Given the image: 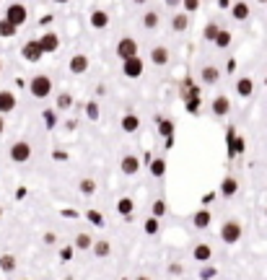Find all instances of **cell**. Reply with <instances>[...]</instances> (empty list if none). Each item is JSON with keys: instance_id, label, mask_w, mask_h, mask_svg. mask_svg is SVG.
Wrapping results in <instances>:
<instances>
[{"instance_id": "6da1fadb", "label": "cell", "mask_w": 267, "mask_h": 280, "mask_svg": "<svg viewBox=\"0 0 267 280\" xmlns=\"http://www.w3.org/2000/svg\"><path fill=\"white\" fill-rule=\"evenodd\" d=\"M218 236H220V241H223V244H239L241 236H244V226L239 221H226L223 226H220Z\"/></svg>"}, {"instance_id": "7a4b0ae2", "label": "cell", "mask_w": 267, "mask_h": 280, "mask_svg": "<svg viewBox=\"0 0 267 280\" xmlns=\"http://www.w3.org/2000/svg\"><path fill=\"white\" fill-rule=\"evenodd\" d=\"M29 91H32V96H37V99H47L52 93L50 75H34L32 81H29Z\"/></svg>"}, {"instance_id": "3957f363", "label": "cell", "mask_w": 267, "mask_h": 280, "mask_svg": "<svg viewBox=\"0 0 267 280\" xmlns=\"http://www.w3.org/2000/svg\"><path fill=\"white\" fill-rule=\"evenodd\" d=\"M8 156H11L13 164H26L29 159H32V146H29L26 140H16V143L11 146Z\"/></svg>"}, {"instance_id": "277c9868", "label": "cell", "mask_w": 267, "mask_h": 280, "mask_svg": "<svg viewBox=\"0 0 267 280\" xmlns=\"http://www.w3.org/2000/svg\"><path fill=\"white\" fill-rule=\"evenodd\" d=\"M117 57L120 60H127V57H132V55H140V47H138V42L132 39V37H122L120 42H117Z\"/></svg>"}, {"instance_id": "5b68a950", "label": "cell", "mask_w": 267, "mask_h": 280, "mask_svg": "<svg viewBox=\"0 0 267 280\" xmlns=\"http://www.w3.org/2000/svg\"><path fill=\"white\" fill-rule=\"evenodd\" d=\"M143 70H145V62L140 60V55H132V57L122 60V73H125L127 78H140Z\"/></svg>"}, {"instance_id": "8992f818", "label": "cell", "mask_w": 267, "mask_h": 280, "mask_svg": "<svg viewBox=\"0 0 267 280\" xmlns=\"http://www.w3.org/2000/svg\"><path fill=\"white\" fill-rule=\"evenodd\" d=\"M6 19L21 29V26L26 24V19H29V11H26V6H24V3H11V6H8V11H6Z\"/></svg>"}, {"instance_id": "52a82bcc", "label": "cell", "mask_w": 267, "mask_h": 280, "mask_svg": "<svg viewBox=\"0 0 267 280\" xmlns=\"http://www.w3.org/2000/svg\"><path fill=\"white\" fill-rule=\"evenodd\" d=\"M210 109H213V114L218 119H223V117L231 114V99L226 96V93H218V96L213 99V104H210Z\"/></svg>"}, {"instance_id": "ba28073f", "label": "cell", "mask_w": 267, "mask_h": 280, "mask_svg": "<svg viewBox=\"0 0 267 280\" xmlns=\"http://www.w3.org/2000/svg\"><path fill=\"white\" fill-rule=\"evenodd\" d=\"M21 55H24V60H26V62H39V60L44 57V50H42L39 39L26 42V44H24V50H21Z\"/></svg>"}, {"instance_id": "9c48e42d", "label": "cell", "mask_w": 267, "mask_h": 280, "mask_svg": "<svg viewBox=\"0 0 267 280\" xmlns=\"http://www.w3.org/2000/svg\"><path fill=\"white\" fill-rule=\"evenodd\" d=\"M39 44H42L44 55H50V52H57V50H60V37H57L55 31H44V34L39 37Z\"/></svg>"}, {"instance_id": "30bf717a", "label": "cell", "mask_w": 267, "mask_h": 280, "mask_svg": "<svg viewBox=\"0 0 267 280\" xmlns=\"http://www.w3.org/2000/svg\"><path fill=\"white\" fill-rule=\"evenodd\" d=\"M169 60H171V52H169V47H164V44H161V47H153V50H151V62H153V65H169Z\"/></svg>"}, {"instance_id": "8fae6325", "label": "cell", "mask_w": 267, "mask_h": 280, "mask_svg": "<svg viewBox=\"0 0 267 280\" xmlns=\"http://www.w3.org/2000/svg\"><path fill=\"white\" fill-rule=\"evenodd\" d=\"M249 16H251V8H249V3H244V0H236L231 6V19L233 21H246Z\"/></svg>"}, {"instance_id": "7c38bea8", "label": "cell", "mask_w": 267, "mask_h": 280, "mask_svg": "<svg viewBox=\"0 0 267 280\" xmlns=\"http://www.w3.org/2000/svg\"><path fill=\"white\" fill-rule=\"evenodd\" d=\"M16 109V93L13 91H0V114H11Z\"/></svg>"}, {"instance_id": "4fadbf2b", "label": "cell", "mask_w": 267, "mask_h": 280, "mask_svg": "<svg viewBox=\"0 0 267 280\" xmlns=\"http://www.w3.org/2000/svg\"><path fill=\"white\" fill-rule=\"evenodd\" d=\"M120 169H122V174H127V177L138 174V171H140V159H138V156H125V159L120 161Z\"/></svg>"}, {"instance_id": "5bb4252c", "label": "cell", "mask_w": 267, "mask_h": 280, "mask_svg": "<svg viewBox=\"0 0 267 280\" xmlns=\"http://www.w3.org/2000/svg\"><path fill=\"white\" fill-rule=\"evenodd\" d=\"M200 81H202V83H207V86H215V83L220 81V70H218V68H213V65L200 68Z\"/></svg>"}, {"instance_id": "9a60e30c", "label": "cell", "mask_w": 267, "mask_h": 280, "mask_svg": "<svg viewBox=\"0 0 267 280\" xmlns=\"http://www.w3.org/2000/svg\"><path fill=\"white\" fill-rule=\"evenodd\" d=\"M210 223H213V213L210 210H197L195 215H192V226L200 228V231H205Z\"/></svg>"}, {"instance_id": "2e32d148", "label": "cell", "mask_w": 267, "mask_h": 280, "mask_svg": "<svg viewBox=\"0 0 267 280\" xmlns=\"http://www.w3.org/2000/svg\"><path fill=\"white\" fill-rule=\"evenodd\" d=\"M88 70V57L86 55H73L70 57V73L73 75H83Z\"/></svg>"}, {"instance_id": "e0dca14e", "label": "cell", "mask_w": 267, "mask_h": 280, "mask_svg": "<svg viewBox=\"0 0 267 280\" xmlns=\"http://www.w3.org/2000/svg\"><path fill=\"white\" fill-rule=\"evenodd\" d=\"M236 93H239L241 99H249L251 93H254V81H251V78H239V81H236Z\"/></svg>"}, {"instance_id": "ac0fdd59", "label": "cell", "mask_w": 267, "mask_h": 280, "mask_svg": "<svg viewBox=\"0 0 267 280\" xmlns=\"http://www.w3.org/2000/svg\"><path fill=\"white\" fill-rule=\"evenodd\" d=\"M187 26H189V13H187V11H184V13H174V16H171V29L176 31V34L187 31Z\"/></svg>"}, {"instance_id": "d6986e66", "label": "cell", "mask_w": 267, "mask_h": 280, "mask_svg": "<svg viewBox=\"0 0 267 280\" xmlns=\"http://www.w3.org/2000/svg\"><path fill=\"white\" fill-rule=\"evenodd\" d=\"M120 127H122L125 132H138V130H140V117H138V114H125V117L120 119Z\"/></svg>"}, {"instance_id": "ffe728a7", "label": "cell", "mask_w": 267, "mask_h": 280, "mask_svg": "<svg viewBox=\"0 0 267 280\" xmlns=\"http://www.w3.org/2000/svg\"><path fill=\"white\" fill-rule=\"evenodd\" d=\"M192 257H195L197 262H210V257H213L210 244H197L195 249H192Z\"/></svg>"}, {"instance_id": "44dd1931", "label": "cell", "mask_w": 267, "mask_h": 280, "mask_svg": "<svg viewBox=\"0 0 267 280\" xmlns=\"http://www.w3.org/2000/svg\"><path fill=\"white\" fill-rule=\"evenodd\" d=\"M91 26H94V29H107V26H109V13L96 8V11L91 13Z\"/></svg>"}, {"instance_id": "7402d4cb", "label": "cell", "mask_w": 267, "mask_h": 280, "mask_svg": "<svg viewBox=\"0 0 267 280\" xmlns=\"http://www.w3.org/2000/svg\"><path fill=\"white\" fill-rule=\"evenodd\" d=\"M236 190H239V182H236L233 177H226L223 182H220V195L223 197H233Z\"/></svg>"}, {"instance_id": "603a6c76", "label": "cell", "mask_w": 267, "mask_h": 280, "mask_svg": "<svg viewBox=\"0 0 267 280\" xmlns=\"http://www.w3.org/2000/svg\"><path fill=\"white\" fill-rule=\"evenodd\" d=\"M231 42H233V34H231V31L228 29H220L218 31V37H215V47H218V50H226V47H231Z\"/></svg>"}, {"instance_id": "cb8c5ba5", "label": "cell", "mask_w": 267, "mask_h": 280, "mask_svg": "<svg viewBox=\"0 0 267 280\" xmlns=\"http://www.w3.org/2000/svg\"><path fill=\"white\" fill-rule=\"evenodd\" d=\"M132 210H135V202H132L130 197H120V202H117V213L125 215V218H130Z\"/></svg>"}, {"instance_id": "d4e9b609", "label": "cell", "mask_w": 267, "mask_h": 280, "mask_svg": "<svg viewBox=\"0 0 267 280\" xmlns=\"http://www.w3.org/2000/svg\"><path fill=\"white\" fill-rule=\"evenodd\" d=\"M16 31H19V26H16V24H11L8 19H0V37H3V39L16 37Z\"/></svg>"}, {"instance_id": "484cf974", "label": "cell", "mask_w": 267, "mask_h": 280, "mask_svg": "<svg viewBox=\"0 0 267 280\" xmlns=\"http://www.w3.org/2000/svg\"><path fill=\"white\" fill-rule=\"evenodd\" d=\"M91 252L96 254V257H109L112 254V244L109 241H94V246H91Z\"/></svg>"}, {"instance_id": "4316f807", "label": "cell", "mask_w": 267, "mask_h": 280, "mask_svg": "<svg viewBox=\"0 0 267 280\" xmlns=\"http://www.w3.org/2000/svg\"><path fill=\"white\" fill-rule=\"evenodd\" d=\"M91 246H94L91 233H78V236H76V249H78V252H86V249H91Z\"/></svg>"}, {"instance_id": "83f0119b", "label": "cell", "mask_w": 267, "mask_h": 280, "mask_svg": "<svg viewBox=\"0 0 267 280\" xmlns=\"http://www.w3.org/2000/svg\"><path fill=\"white\" fill-rule=\"evenodd\" d=\"M218 31H220V26H218L215 21H210V24H207V26L202 29V39H205V42H215Z\"/></svg>"}, {"instance_id": "f1b7e54d", "label": "cell", "mask_w": 267, "mask_h": 280, "mask_svg": "<svg viewBox=\"0 0 267 280\" xmlns=\"http://www.w3.org/2000/svg\"><path fill=\"white\" fill-rule=\"evenodd\" d=\"M151 174H153L156 179H164V174H166V161H164V159H156V161L151 164Z\"/></svg>"}, {"instance_id": "f546056e", "label": "cell", "mask_w": 267, "mask_h": 280, "mask_svg": "<svg viewBox=\"0 0 267 280\" xmlns=\"http://www.w3.org/2000/svg\"><path fill=\"white\" fill-rule=\"evenodd\" d=\"M0 270H3V272H13V270H16V257H13V254H3V257H0Z\"/></svg>"}, {"instance_id": "4dcf8cb0", "label": "cell", "mask_w": 267, "mask_h": 280, "mask_svg": "<svg viewBox=\"0 0 267 280\" xmlns=\"http://www.w3.org/2000/svg\"><path fill=\"white\" fill-rule=\"evenodd\" d=\"M158 24H161V19H158L156 11H148V13L143 16V26H145V29H156Z\"/></svg>"}, {"instance_id": "1f68e13d", "label": "cell", "mask_w": 267, "mask_h": 280, "mask_svg": "<svg viewBox=\"0 0 267 280\" xmlns=\"http://www.w3.org/2000/svg\"><path fill=\"white\" fill-rule=\"evenodd\" d=\"M158 132L164 135L166 140H171V132H174V124H171V119H158Z\"/></svg>"}, {"instance_id": "d6a6232c", "label": "cell", "mask_w": 267, "mask_h": 280, "mask_svg": "<svg viewBox=\"0 0 267 280\" xmlns=\"http://www.w3.org/2000/svg\"><path fill=\"white\" fill-rule=\"evenodd\" d=\"M158 228H161V223H158V218H156V215H151V218H148V221L143 223V231H145V233H151V236H153V233H158Z\"/></svg>"}, {"instance_id": "836d02e7", "label": "cell", "mask_w": 267, "mask_h": 280, "mask_svg": "<svg viewBox=\"0 0 267 280\" xmlns=\"http://www.w3.org/2000/svg\"><path fill=\"white\" fill-rule=\"evenodd\" d=\"M73 106V96L68 91H63L60 96H57V109H60V112H65V109H70Z\"/></svg>"}, {"instance_id": "e575fe53", "label": "cell", "mask_w": 267, "mask_h": 280, "mask_svg": "<svg viewBox=\"0 0 267 280\" xmlns=\"http://www.w3.org/2000/svg\"><path fill=\"white\" fill-rule=\"evenodd\" d=\"M78 190H81L83 195H94V192H96V182H94V179H81Z\"/></svg>"}, {"instance_id": "d590c367", "label": "cell", "mask_w": 267, "mask_h": 280, "mask_svg": "<svg viewBox=\"0 0 267 280\" xmlns=\"http://www.w3.org/2000/svg\"><path fill=\"white\" fill-rule=\"evenodd\" d=\"M166 210H169V208H166V200H156V202H153V215H156V218H164Z\"/></svg>"}, {"instance_id": "8d00e7d4", "label": "cell", "mask_w": 267, "mask_h": 280, "mask_svg": "<svg viewBox=\"0 0 267 280\" xmlns=\"http://www.w3.org/2000/svg\"><path fill=\"white\" fill-rule=\"evenodd\" d=\"M169 275H171V277H184V264L171 262V264H169Z\"/></svg>"}, {"instance_id": "74e56055", "label": "cell", "mask_w": 267, "mask_h": 280, "mask_svg": "<svg viewBox=\"0 0 267 280\" xmlns=\"http://www.w3.org/2000/svg\"><path fill=\"white\" fill-rule=\"evenodd\" d=\"M86 114H88V119H99V104L96 101H88V106H86Z\"/></svg>"}, {"instance_id": "f35d334b", "label": "cell", "mask_w": 267, "mask_h": 280, "mask_svg": "<svg viewBox=\"0 0 267 280\" xmlns=\"http://www.w3.org/2000/svg\"><path fill=\"white\" fill-rule=\"evenodd\" d=\"M182 8L187 13H195V11H200V0H182Z\"/></svg>"}, {"instance_id": "ab89813d", "label": "cell", "mask_w": 267, "mask_h": 280, "mask_svg": "<svg viewBox=\"0 0 267 280\" xmlns=\"http://www.w3.org/2000/svg\"><path fill=\"white\" fill-rule=\"evenodd\" d=\"M88 221L96 223V226H104V215H101V213H96V210H91V213H88Z\"/></svg>"}, {"instance_id": "60d3db41", "label": "cell", "mask_w": 267, "mask_h": 280, "mask_svg": "<svg viewBox=\"0 0 267 280\" xmlns=\"http://www.w3.org/2000/svg\"><path fill=\"white\" fill-rule=\"evenodd\" d=\"M200 277H215V270L213 267H205V270L200 267Z\"/></svg>"}, {"instance_id": "b9f144b4", "label": "cell", "mask_w": 267, "mask_h": 280, "mask_svg": "<svg viewBox=\"0 0 267 280\" xmlns=\"http://www.w3.org/2000/svg\"><path fill=\"white\" fill-rule=\"evenodd\" d=\"M44 119H47V127H52V124H55V114H52V112L44 114Z\"/></svg>"}, {"instance_id": "7bdbcfd3", "label": "cell", "mask_w": 267, "mask_h": 280, "mask_svg": "<svg viewBox=\"0 0 267 280\" xmlns=\"http://www.w3.org/2000/svg\"><path fill=\"white\" fill-rule=\"evenodd\" d=\"M44 241H47V244H55L57 236H55V233H44Z\"/></svg>"}, {"instance_id": "ee69618b", "label": "cell", "mask_w": 267, "mask_h": 280, "mask_svg": "<svg viewBox=\"0 0 267 280\" xmlns=\"http://www.w3.org/2000/svg\"><path fill=\"white\" fill-rule=\"evenodd\" d=\"M164 3H166L169 8H176V6H182V0H164Z\"/></svg>"}, {"instance_id": "f6af8a7d", "label": "cell", "mask_w": 267, "mask_h": 280, "mask_svg": "<svg viewBox=\"0 0 267 280\" xmlns=\"http://www.w3.org/2000/svg\"><path fill=\"white\" fill-rule=\"evenodd\" d=\"M218 8H231V0H218Z\"/></svg>"}, {"instance_id": "bcb514c9", "label": "cell", "mask_w": 267, "mask_h": 280, "mask_svg": "<svg viewBox=\"0 0 267 280\" xmlns=\"http://www.w3.org/2000/svg\"><path fill=\"white\" fill-rule=\"evenodd\" d=\"M3 130H6V119H3V114H0V135H3Z\"/></svg>"}, {"instance_id": "7dc6e473", "label": "cell", "mask_w": 267, "mask_h": 280, "mask_svg": "<svg viewBox=\"0 0 267 280\" xmlns=\"http://www.w3.org/2000/svg\"><path fill=\"white\" fill-rule=\"evenodd\" d=\"M55 3H70V0H55Z\"/></svg>"}, {"instance_id": "c3c4849f", "label": "cell", "mask_w": 267, "mask_h": 280, "mask_svg": "<svg viewBox=\"0 0 267 280\" xmlns=\"http://www.w3.org/2000/svg\"><path fill=\"white\" fill-rule=\"evenodd\" d=\"M132 3H138V6H140V3H145V0H132Z\"/></svg>"}, {"instance_id": "681fc988", "label": "cell", "mask_w": 267, "mask_h": 280, "mask_svg": "<svg viewBox=\"0 0 267 280\" xmlns=\"http://www.w3.org/2000/svg\"><path fill=\"white\" fill-rule=\"evenodd\" d=\"M257 3H262V6H264V3H267V0H257Z\"/></svg>"}, {"instance_id": "f907efd6", "label": "cell", "mask_w": 267, "mask_h": 280, "mask_svg": "<svg viewBox=\"0 0 267 280\" xmlns=\"http://www.w3.org/2000/svg\"><path fill=\"white\" fill-rule=\"evenodd\" d=\"M0 70H3V62H0Z\"/></svg>"}, {"instance_id": "816d5d0a", "label": "cell", "mask_w": 267, "mask_h": 280, "mask_svg": "<svg viewBox=\"0 0 267 280\" xmlns=\"http://www.w3.org/2000/svg\"><path fill=\"white\" fill-rule=\"evenodd\" d=\"M264 215H267V210H264Z\"/></svg>"}, {"instance_id": "f5cc1de1", "label": "cell", "mask_w": 267, "mask_h": 280, "mask_svg": "<svg viewBox=\"0 0 267 280\" xmlns=\"http://www.w3.org/2000/svg\"><path fill=\"white\" fill-rule=\"evenodd\" d=\"M264 8H267V3H264Z\"/></svg>"}]
</instances>
